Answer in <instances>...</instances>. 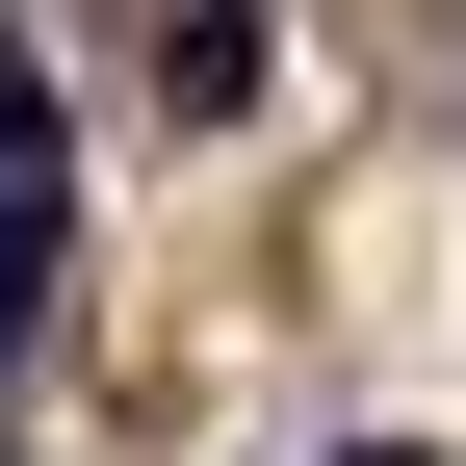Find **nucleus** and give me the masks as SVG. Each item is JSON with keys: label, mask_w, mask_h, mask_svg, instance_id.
Here are the masks:
<instances>
[{"label": "nucleus", "mask_w": 466, "mask_h": 466, "mask_svg": "<svg viewBox=\"0 0 466 466\" xmlns=\"http://www.w3.org/2000/svg\"><path fill=\"white\" fill-rule=\"evenodd\" d=\"M26 311H52V182H0V363H26Z\"/></svg>", "instance_id": "2"}, {"label": "nucleus", "mask_w": 466, "mask_h": 466, "mask_svg": "<svg viewBox=\"0 0 466 466\" xmlns=\"http://www.w3.org/2000/svg\"><path fill=\"white\" fill-rule=\"evenodd\" d=\"M311 466H441V441H311Z\"/></svg>", "instance_id": "4"}, {"label": "nucleus", "mask_w": 466, "mask_h": 466, "mask_svg": "<svg viewBox=\"0 0 466 466\" xmlns=\"http://www.w3.org/2000/svg\"><path fill=\"white\" fill-rule=\"evenodd\" d=\"M0 182H52V78H26V26H0Z\"/></svg>", "instance_id": "3"}, {"label": "nucleus", "mask_w": 466, "mask_h": 466, "mask_svg": "<svg viewBox=\"0 0 466 466\" xmlns=\"http://www.w3.org/2000/svg\"><path fill=\"white\" fill-rule=\"evenodd\" d=\"M156 104H182V130H233V104H259V0H208V26L156 52Z\"/></svg>", "instance_id": "1"}]
</instances>
